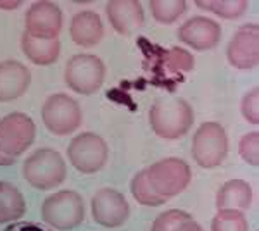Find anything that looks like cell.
Instances as JSON below:
<instances>
[{
  "instance_id": "1",
  "label": "cell",
  "mask_w": 259,
  "mask_h": 231,
  "mask_svg": "<svg viewBox=\"0 0 259 231\" xmlns=\"http://www.w3.org/2000/svg\"><path fill=\"white\" fill-rule=\"evenodd\" d=\"M154 133L164 140H177L194 124V111L187 100L180 97H162L154 102L149 112Z\"/></svg>"
},
{
  "instance_id": "2",
  "label": "cell",
  "mask_w": 259,
  "mask_h": 231,
  "mask_svg": "<svg viewBox=\"0 0 259 231\" xmlns=\"http://www.w3.org/2000/svg\"><path fill=\"white\" fill-rule=\"evenodd\" d=\"M35 123L23 112H12L0 119V166H12L35 140Z\"/></svg>"
},
{
  "instance_id": "3",
  "label": "cell",
  "mask_w": 259,
  "mask_h": 231,
  "mask_svg": "<svg viewBox=\"0 0 259 231\" xmlns=\"http://www.w3.org/2000/svg\"><path fill=\"white\" fill-rule=\"evenodd\" d=\"M41 219L50 228L61 231L74 229L85 219V202L78 192H57L41 204Z\"/></svg>"
},
{
  "instance_id": "4",
  "label": "cell",
  "mask_w": 259,
  "mask_h": 231,
  "mask_svg": "<svg viewBox=\"0 0 259 231\" xmlns=\"http://www.w3.org/2000/svg\"><path fill=\"white\" fill-rule=\"evenodd\" d=\"M23 176L36 190H52L66 179V162L57 150L38 149L24 161Z\"/></svg>"
},
{
  "instance_id": "5",
  "label": "cell",
  "mask_w": 259,
  "mask_h": 231,
  "mask_svg": "<svg viewBox=\"0 0 259 231\" xmlns=\"http://www.w3.org/2000/svg\"><path fill=\"white\" fill-rule=\"evenodd\" d=\"M228 154V136L220 123L207 121L197 128L192 140V157L204 169H214Z\"/></svg>"
},
{
  "instance_id": "6",
  "label": "cell",
  "mask_w": 259,
  "mask_h": 231,
  "mask_svg": "<svg viewBox=\"0 0 259 231\" xmlns=\"http://www.w3.org/2000/svg\"><path fill=\"white\" fill-rule=\"evenodd\" d=\"M150 187L154 192L164 200H169L173 197L180 195L192 179V171L189 164L182 159L168 157L157 161L152 166L145 167Z\"/></svg>"
},
{
  "instance_id": "7",
  "label": "cell",
  "mask_w": 259,
  "mask_h": 231,
  "mask_svg": "<svg viewBox=\"0 0 259 231\" xmlns=\"http://www.w3.org/2000/svg\"><path fill=\"white\" fill-rule=\"evenodd\" d=\"M106 66L97 56L76 54L68 61L64 71L66 85L80 95H92L102 86Z\"/></svg>"
},
{
  "instance_id": "8",
  "label": "cell",
  "mask_w": 259,
  "mask_h": 231,
  "mask_svg": "<svg viewBox=\"0 0 259 231\" xmlns=\"http://www.w3.org/2000/svg\"><path fill=\"white\" fill-rule=\"evenodd\" d=\"M109 157V147L102 136L95 133H81L68 145L71 166L83 174H94L102 169Z\"/></svg>"
},
{
  "instance_id": "9",
  "label": "cell",
  "mask_w": 259,
  "mask_h": 231,
  "mask_svg": "<svg viewBox=\"0 0 259 231\" xmlns=\"http://www.w3.org/2000/svg\"><path fill=\"white\" fill-rule=\"evenodd\" d=\"M83 114L80 104L66 94L50 95L41 107V121L54 135H69L81 124Z\"/></svg>"
},
{
  "instance_id": "10",
  "label": "cell",
  "mask_w": 259,
  "mask_h": 231,
  "mask_svg": "<svg viewBox=\"0 0 259 231\" xmlns=\"http://www.w3.org/2000/svg\"><path fill=\"white\" fill-rule=\"evenodd\" d=\"M92 216L104 228H119L130 216V204L114 188H100L92 197Z\"/></svg>"
},
{
  "instance_id": "11",
  "label": "cell",
  "mask_w": 259,
  "mask_h": 231,
  "mask_svg": "<svg viewBox=\"0 0 259 231\" xmlns=\"http://www.w3.org/2000/svg\"><path fill=\"white\" fill-rule=\"evenodd\" d=\"M228 62L240 71L256 68L259 59V29L257 24H244L237 29L227 47Z\"/></svg>"
},
{
  "instance_id": "12",
  "label": "cell",
  "mask_w": 259,
  "mask_h": 231,
  "mask_svg": "<svg viewBox=\"0 0 259 231\" xmlns=\"http://www.w3.org/2000/svg\"><path fill=\"white\" fill-rule=\"evenodd\" d=\"M26 33L41 40H57L62 28V12L52 2H35L24 16Z\"/></svg>"
},
{
  "instance_id": "13",
  "label": "cell",
  "mask_w": 259,
  "mask_h": 231,
  "mask_svg": "<svg viewBox=\"0 0 259 231\" xmlns=\"http://www.w3.org/2000/svg\"><path fill=\"white\" fill-rule=\"evenodd\" d=\"M178 40L195 50H209L220 43L221 28L214 19L195 16L180 26Z\"/></svg>"
},
{
  "instance_id": "14",
  "label": "cell",
  "mask_w": 259,
  "mask_h": 231,
  "mask_svg": "<svg viewBox=\"0 0 259 231\" xmlns=\"http://www.w3.org/2000/svg\"><path fill=\"white\" fill-rule=\"evenodd\" d=\"M107 19L119 35H132L144 26V7L135 0H114L106 6Z\"/></svg>"
},
{
  "instance_id": "15",
  "label": "cell",
  "mask_w": 259,
  "mask_h": 231,
  "mask_svg": "<svg viewBox=\"0 0 259 231\" xmlns=\"http://www.w3.org/2000/svg\"><path fill=\"white\" fill-rule=\"evenodd\" d=\"M31 73L19 61L0 62V102H12L26 94Z\"/></svg>"
},
{
  "instance_id": "16",
  "label": "cell",
  "mask_w": 259,
  "mask_h": 231,
  "mask_svg": "<svg viewBox=\"0 0 259 231\" xmlns=\"http://www.w3.org/2000/svg\"><path fill=\"white\" fill-rule=\"evenodd\" d=\"M71 40L80 47H94L102 40L104 24L97 12L83 11L76 12L71 19L69 26Z\"/></svg>"
},
{
  "instance_id": "17",
  "label": "cell",
  "mask_w": 259,
  "mask_h": 231,
  "mask_svg": "<svg viewBox=\"0 0 259 231\" xmlns=\"http://www.w3.org/2000/svg\"><path fill=\"white\" fill-rule=\"evenodd\" d=\"M252 204V188L244 179H230L216 193L218 211H247Z\"/></svg>"
},
{
  "instance_id": "18",
  "label": "cell",
  "mask_w": 259,
  "mask_h": 231,
  "mask_svg": "<svg viewBox=\"0 0 259 231\" xmlns=\"http://www.w3.org/2000/svg\"><path fill=\"white\" fill-rule=\"evenodd\" d=\"M21 49L33 64L50 66L59 59L61 41L59 40H41L28 35L26 31L21 36Z\"/></svg>"
},
{
  "instance_id": "19",
  "label": "cell",
  "mask_w": 259,
  "mask_h": 231,
  "mask_svg": "<svg viewBox=\"0 0 259 231\" xmlns=\"http://www.w3.org/2000/svg\"><path fill=\"white\" fill-rule=\"evenodd\" d=\"M26 212L24 197L14 184L0 181V224L16 222Z\"/></svg>"
},
{
  "instance_id": "20",
  "label": "cell",
  "mask_w": 259,
  "mask_h": 231,
  "mask_svg": "<svg viewBox=\"0 0 259 231\" xmlns=\"http://www.w3.org/2000/svg\"><path fill=\"white\" fill-rule=\"evenodd\" d=\"M130 188H132L133 199L142 205H147V207H157V205H162L166 202V200L157 195V193L154 192V188L150 187L149 178H147V171L145 169L139 171V173L133 176Z\"/></svg>"
},
{
  "instance_id": "21",
  "label": "cell",
  "mask_w": 259,
  "mask_h": 231,
  "mask_svg": "<svg viewBox=\"0 0 259 231\" xmlns=\"http://www.w3.org/2000/svg\"><path fill=\"white\" fill-rule=\"evenodd\" d=\"M197 7L212 12V14L220 16L223 19H239L247 9V2L245 0H235V2H232V0H228V2H218V0L204 2V0H199Z\"/></svg>"
},
{
  "instance_id": "22",
  "label": "cell",
  "mask_w": 259,
  "mask_h": 231,
  "mask_svg": "<svg viewBox=\"0 0 259 231\" xmlns=\"http://www.w3.org/2000/svg\"><path fill=\"white\" fill-rule=\"evenodd\" d=\"M185 11L187 2H183V0H171V2L154 0V2H150V12H152L154 19L162 24L175 23Z\"/></svg>"
},
{
  "instance_id": "23",
  "label": "cell",
  "mask_w": 259,
  "mask_h": 231,
  "mask_svg": "<svg viewBox=\"0 0 259 231\" xmlns=\"http://www.w3.org/2000/svg\"><path fill=\"white\" fill-rule=\"evenodd\" d=\"M211 231H249V224L244 212L218 211L212 217Z\"/></svg>"
},
{
  "instance_id": "24",
  "label": "cell",
  "mask_w": 259,
  "mask_h": 231,
  "mask_svg": "<svg viewBox=\"0 0 259 231\" xmlns=\"http://www.w3.org/2000/svg\"><path fill=\"white\" fill-rule=\"evenodd\" d=\"M192 219V216L185 211H178V209H171L159 214L156 217V221L152 222L150 231H175L182 222Z\"/></svg>"
},
{
  "instance_id": "25",
  "label": "cell",
  "mask_w": 259,
  "mask_h": 231,
  "mask_svg": "<svg viewBox=\"0 0 259 231\" xmlns=\"http://www.w3.org/2000/svg\"><path fill=\"white\" fill-rule=\"evenodd\" d=\"M239 154L247 164H250L252 167H257V164H259V133L257 131L245 133V135L240 138Z\"/></svg>"
},
{
  "instance_id": "26",
  "label": "cell",
  "mask_w": 259,
  "mask_h": 231,
  "mask_svg": "<svg viewBox=\"0 0 259 231\" xmlns=\"http://www.w3.org/2000/svg\"><path fill=\"white\" fill-rule=\"evenodd\" d=\"M240 107H242V116L245 117V121L257 126L259 123V90L257 88H252V90L244 95Z\"/></svg>"
},
{
  "instance_id": "27",
  "label": "cell",
  "mask_w": 259,
  "mask_h": 231,
  "mask_svg": "<svg viewBox=\"0 0 259 231\" xmlns=\"http://www.w3.org/2000/svg\"><path fill=\"white\" fill-rule=\"evenodd\" d=\"M168 57H169V64L173 69L190 71L194 68V57L183 49H171Z\"/></svg>"
},
{
  "instance_id": "28",
  "label": "cell",
  "mask_w": 259,
  "mask_h": 231,
  "mask_svg": "<svg viewBox=\"0 0 259 231\" xmlns=\"http://www.w3.org/2000/svg\"><path fill=\"white\" fill-rule=\"evenodd\" d=\"M4 231H52V229L33 221H19V222H12Z\"/></svg>"
},
{
  "instance_id": "29",
  "label": "cell",
  "mask_w": 259,
  "mask_h": 231,
  "mask_svg": "<svg viewBox=\"0 0 259 231\" xmlns=\"http://www.w3.org/2000/svg\"><path fill=\"white\" fill-rule=\"evenodd\" d=\"M175 231H204V229L200 228L199 222H195L194 219H189V221L182 222V224H180Z\"/></svg>"
},
{
  "instance_id": "30",
  "label": "cell",
  "mask_w": 259,
  "mask_h": 231,
  "mask_svg": "<svg viewBox=\"0 0 259 231\" xmlns=\"http://www.w3.org/2000/svg\"><path fill=\"white\" fill-rule=\"evenodd\" d=\"M21 0H0V9L4 11H14L18 9V7H21Z\"/></svg>"
}]
</instances>
